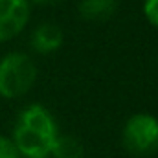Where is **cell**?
Masks as SVG:
<instances>
[{
	"mask_svg": "<svg viewBox=\"0 0 158 158\" xmlns=\"http://www.w3.org/2000/svg\"><path fill=\"white\" fill-rule=\"evenodd\" d=\"M48 158H50V156H48Z\"/></svg>",
	"mask_w": 158,
	"mask_h": 158,
	"instance_id": "8fae6325",
	"label": "cell"
},
{
	"mask_svg": "<svg viewBox=\"0 0 158 158\" xmlns=\"http://www.w3.org/2000/svg\"><path fill=\"white\" fill-rule=\"evenodd\" d=\"M121 143L132 156L149 158L158 153V118L149 112H136L125 121Z\"/></svg>",
	"mask_w": 158,
	"mask_h": 158,
	"instance_id": "3957f363",
	"label": "cell"
},
{
	"mask_svg": "<svg viewBox=\"0 0 158 158\" xmlns=\"http://www.w3.org/2000/svg\"><path fill=\"white\" fill-rule=\"evenodd\" d=\"M64 44V31L55 22H40L30 35V46L39 55L55 53Z\"/></svg>",
	"mask_w": 158,
	"mask_h": 158,
	"instance_id": "5b68a950",
	"label": "cell"
},
{
	"mask_svg": "<svg viewBox=\"0 0 158 158\" xmlns=\"http://www.w3.org/2000/svg\"><path fill=\"white\" fill-rule=\"evenodd\" d=\"M59 134L53 114L40 103L24 107L13 125L11 142L20 158H48Z\"/></svg>",
	"mask_w": 158,
	"mask_h": 158,
	"instance_id": "6da1fadb",
	"label": "cell"
},
{
	"mask_svg": "<svg viewBox=\"0 0 158 158\" xmlns=\"http://www.w3.org/2000/svg\"><path fill=\"white\" fill-rule=\"evenodd\" d=\"M143 17L153 28L158 30V0H143Z\"/></svg>",
	"mask_w": 158,
	"mask_h": 158,
	"instance_id": "ba28073f",
	"label": "cell"
},
{
	"mask_svg": "<svg viewBox=\"0 0 158 158\" xmlns=\"http://www.w3.org/2000/svg\"><path fill=\"white\" fill-rule=\"evenodd\" d=\"M0 158H20L15 143L11 142V138L0 136Z\"/></svg>",
	"mask_w": 158,
	"mask_h": 158,
	"instance_id": "9c48e42d",
	"label": "cell"
},
{
	"mask_svg": "<svg viewBox=\"0 0 158 158\" xmlns=\"http://www.w3.org/2000/svg\"><path fill=\"white\" fill-rule=\"evenodd\" d=\"M83 155L85 149L79 138H76L74 134H61V132L57 134L50 151V156L53 158H83Z\"/></svg>",
	"mask_w": 158,
	"mask_h": 158,
	"instance_id": "52a82bcc",
	"label": "cell"
},
{
	"mask_svg": "<svg viewBox=\"0 0 158 158\" xmlns=\"http://www.w3.org/2000/svg\"><path fill=\"white\" fill-rule=\"evenodd\" d=\"M39 76L31 55L24 52H9L0 59V98L19 99L26 96Z\"/></svg>",
	"mask_w": 158,
	"mask_h": 158,
	"instance_id": "7a4b0ae2",
	"label": "cell"
},
{
	"mask_svg": "<svg viewBox=\"0 0 158 158\" xmlns=\"http://www.w3.org/2000/svg\"><path fill=\"white\" fill-rule=\"evenodd\" d=\"M31 19L30 0H0V42L19 37Z\"/></svg>",
	"mask_w": 158,
	"mask_h": 158,
	"instance_id": "277c9868",
	"label": "cell"
},
{
	"mask_svg": "<svg viewBox=\"0 0 158 158\" xmlns=\"http://www.w3.org/2000/svg\"><path fill=\"white\" fill-rule=\"evenodd\" d=\"M59 2H63V0H30L31 6H55Z\"/></svg>",
	"mask_w": 158,
	"mask_h": 158,
	"instance_id": "30bf717a",
	"label": "cell"
},
{
	"mask_svg": "<svg viewBox=\"0 0 158 158\" xmlns=\"http://www.w3.org/2000/svg\"><path fill=\"white\" fill-rule=\"evenodd\" d=\"M118 2L116 0H79L77 13L81 19L88 22H103L116 15Z\"/></svg>",
	"mask_w": 158,
	"mask_h": 158,
	"instance_id": "8992f818",
	"label": "cell"
}]
</instances>
